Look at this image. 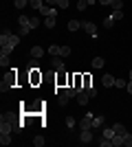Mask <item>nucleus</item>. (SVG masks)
Wrapping results in <instances>:
<instances>
[{
	"label": "nucleus",
	"instance_id": "412c9836",
	"mask_svg": "<svg viewBox=\"0 0 132 147\" xmlns=\"http://www.w3.org/2000/svg\"><path fill=\"white\" fill-rule=\"evenodd\" d=\"M104 26H106V29H112V26H114V18H112V16L104 18Z\"/></svg>",
	"mask_w": 132,
	"mask_h": 147
},
{
	"label": "nucleus",
	"instance_id": "6ab92c4d",
	"mask_svg": "<svg viewBox=\"0 0 132 147\" xmlns=\"http://www.w3.org/2000/svg\"><path fill=\"white\" fill-rule=\"evenodd\" d=\"M114 134H117V132H114V127H104V136H106V138H110V141H112Z\"/></svg>",
	"mask_w": 132,
	"mask_h": 147
},
{
	"label": "nucleus",
	"instance_id": "f257e3e1",
	"mask_svg": "<svg viewBox=\"0 0 132 147\" xmlns=\"http://www.w3.org/2000/svg\"><path fill=\"white\" fill-rule=\"evenodd\" d=\"M13 129H16V127H13V123L2 114V117H0V134H11Z\"/></svg>",
	"mask_w": 132,
	"mask_h": 147
},
{
	"label": "nucleus",
	"instance_id": "72a5a7b5",
	"mask_svg": "<svg viewBox=\"0 0 132 147\" xmlns=\"http://www.w3.org/2000/svg\"><path fill=\"white\" fill-rule=\"evenodd\" d=\"M0 66H2V68L9 66V57H7V55H0Z\"/></svg>",
	"mask_w": 132,
	"mask_h": 147
},
{
	"label": "nucleus",
	"instance_id": "c85d7f7f",
	"mask_svg": "<svg viewBox=\"0 0 132 147\" xmlns=\"http://www.w3.org/2000/svg\"><path fill=\"white\" fill-rule=\"evenodd\" d=\"M13 5L18 7V9H24V7L29 5V0H13Z\"/></svg>",
	"mask_w": 132,
	"mask_h": 147
},
{
	"label": "nucleus",
	"instance_id": "aec40b11",
	"mask_svg": "<svg viewBox=\"0 0 132 147\" xmlns=\"http://www.w3.org/2000/svg\"><path fill=\"white\" fill-rule=\"evenodd\" d=\"M112 127H114V132H117V134H121V136L126 134V125H123V123H114Z\"/></svg>",
	"mask_w": 132,
	"mask_h": 147
},
{
	"label": "nucleus",
	"instance_id": "423d86ee",
	"mask_svg": "<svg viewBox=\"0 0 132 147\" xmlns=\"http://www.w3.org/2000/svg\"><path fill=\"white\" fill-rule=\"evenodd\" d=\"M79 129H93V117H84L82 121H79Z\"/></svg>",
	"mask_w": 132,
	"mask_h": 147
},
{
	"label": "nucleus",
	"instance_id": "a878e982",
	"mask_svg": "<svg viewBox=\"0 0 132 147\" xmlns=\"http://www.w3.org/2000/svg\"><path fill=\"white\" fill-rule=\"evenodd\" d=\"M110 16H112V18H114V22H119V20H123V11H121V9H117V11H112V13H110Z\"/></svg>",
	"mask_w": 132,
	"mask_h": 147
},
{
	"label": "nucleus",
	"instance_id": "c756f323",
	"mask_svg": "<svg viewBox=\"0 0 132 147\" xmlns=\"http://www.w3.org/2000/svg\"><path fill=\"white\" fill-rule=\"evenodd\" d=\"M123 145H128V147H132V134H123Z\"/></svg>",
	"mask_w": 132,
	"mask_h": 147
},
{
	"label": "nucleus",
	"instance_id": "79ce46f5",
	"mask_svg": "<svg viewBox=\"0 0 132 147\" xmlns=\"http://www.w3.org/2000/svg\"><path fill=\"white\" fill-rule=\"evenodd\" d=\"M99 5H110V0H97Z\"/></svg>",
	"mask_w": 132,
	"mask_h": 147
},
{
	"label": "nucleus",
	"instance_id": "37998d69",
	"mask_svg": "<svg viewBox=\"0 0 132 147\" xmlns=\"http://www.w3.org/2000/svg\"><path fill=\"white\" fill-rule=\"evenodd\" d=\"M130 81H132V70H130Z\"/></svg>",
	"mask_w": 132,
	"mask_h": 147
},
{
	"label": "nucleus",
	"instance_id": "7c9ffc66",
	"mask_svg": "<svg viewBox=\"0 0 132 147\" xmlns=\"http://www.w3.org/2000/svg\"><path fill=\"white\" fill-rule=\"evenodd\" d=\"M29 5H31L33 9H40V7L44 5V0H29Z\"/></svg>",
	"mask_w": 132,
	"mask_h": 147
},
{
	"label": "nucleus",
	"instance_id": "5701e85b",
	"mask_svg": "<svg viewBox=\"0 0 132 147\" xmlns=\"http://www.w3.org/2000/svg\"><path fill=\"white\" fill-rule=\"evenodd\" d=\"M119 145H123V136H121V134H114V138H112V147H119Z\"/></svg>",
	"mask_w": 132,
	"mask_h": 147
},
{
	"label": "nucleus",
	"instance_id": "9b49d317",
	"mask_svg": "<svg viewBox=\"0 0 132 147\" xmlns=\"http://www.w3.org/2000/svg\"><path fill=\"white\" fill-rule=\"evenodd\" d=\"M68 92H66V90H62V92H60V94H57V103H60V105H66V103H68Z\"/></svg>",
	"mask_w": 132,
	"mask_h": 147
},
{
	"label": "nucleus",
	"instance_id": "1a4fd4ad",
	"mask_svg": "<svg viewBox=\"0 0 132 147\" xmlns=\"http://www.w3.org/2000/svg\"><path fill=\"white\" fill-rule=\"evenodd\" d=\"M114 81H117V79H114L112 75H104V77H101V84H104L106 88H112V86H114Z\"/></svg>",
	"mask_w": 132,
	"mask_h": 147
},
{
	"label": "nucleus",
	"instance_id": "6e6552de",
	"mask_svg": "<svg viewBox=\"0 0 132 147\" xmlns=\"http://www.w3.org/2000/svg\"><path fill=\"white\" fill-rule=\"evenodd\" d=\"M11 35H13L11 31H9V29H5V31H2V33H0V44H2V46H5V44H9V40H11Z\"/></svg>",
	"mask_w": 132,
	"mask_h": 147
},
{
	"label": "nucleus",
	"instance_id": "b1692460",
	"mask_svg": "<svg viewBox=\"0 0 132 147\" xmlns=\"http://www.w3.org/2000/svg\"><path fill=\"white\" fill-rule=\"evenodd\" d=\"M110 7H112L114 11H117V9H123V0H110Z\"/></svg>",
	"mask_w": 132,
	"mask_h": 147
},
{
	"label": "nucleus",
	"instance_id": "a19ab883",
	"mask_svg": "<svg viewBox=\"0 0 132 147\" xmlns=\"http://www.w3.org/2000/svg\"><path fill=\"white\" fill-rule=\"evenodd\" d=\"M126 88H128V92L132 94V81H128V86H126Z\"/></svg>",
	"mask_w": 132,
	"mask_h": 147
},
{
	"label": "nucleus",
	"instance_id": "4c0bfd02",
	"mask_svg": "<svg viewBox=\"0 0 132 147\" xmlns=\"http://www.w3.org/2000/svg\"><path fill=\"white\" fill-rule=\"evenodd\" d=\"M114 86H117V88H126L128 81H126V79H117V81H114Z\"/></svg>",
	"mask_w": 132,
	"mask_h": 147
},
{
	"label": "nucleus",
	"instance_id": "a211bd4d",
	"mask_svg": "<svg viewBox=\"0 0 132 147\" xmlns=\"http://www.w3.org/2000/svg\"><path fill=\"white\" fill-rule=\"evenodd\" d=\"M104 57H93V68H104Z\"/></svg>",
	"mask_w": 132,
	"mask_h": 147
},
{
	"label": "nucleus",
	"instance_id": "bb28decb",
	"mask_svg": "<svg viewBox=\"0 0 132 147\" xmlns=\"http://www.w3.org/2000/svg\"><path fill=\"white\" fill-rule=\"evenodd\" d=\"M44 143H46V141H44V136H35V138H33V145H35V147H42Z\"/></svg>",
	"mask_w": 132,
	"mask_h": 147
},
{
	"label": "nucleus",
	"instance_id": "4468645a",
	"mask_svg": "<svg viewBox=\"0 0 132 147\" xmlns=\"http://www.w3.org/2000/svg\"><path fill=\"white\" fill-rule=\"evenodd\" d=\"M104 123H106V119H104V114H97V117L93 119V129H95V127H101Z\"/></svg>",
	"mask_w": 132,
	"mask_h": 147
},
{
	"label": "nucleus",
	"instance_id": "f03ea898",
	"mask_svg": "<svg viewBox=\"0 0 132 147\" xmlns=\"http://www.w3.org/2000/svg\"><path fill=\"white\" fill-rule=\"evenodd\" d=\"M18 24H20V29H22V35H29V31H33L31 29V22H29L26 16H20V18H18Z\"/></svg>",
	"mask_w": 132,
	"mask_h": 147
},
{
	"label": "nucleus",
	"instance_id": "c9c22d12",
	"mask_svg": "<svg viewBox=\"0 0 132 147\" xmlns=\"http://www.w3.org/2000/svg\"><path fill=\"white\" fill-rule=\"evenodd\" d=\"M29 22H31V29H38L40 26V18H29Z\"/></svg>",
	"mask_w": 132,
	"mask_h": 147
},
{
	"label": "nucleus",
	"instance_id": "ddd939ff",
	"mask_svg": "<svg viewBox=\"0 0 132 147\" xmlns=\"http://www.w3.org/2000/svg\"><path fill=\"white\" fill-rule=\"evenodd\" d=\"M42 55H44V49H42V46H33V49H31V57H33V59H40Z\"/></svg>",
	"mask_w": 132,
	"mask_h": 147
},
{
	"label": "nucleus",
	"instance_id": "9d476101",
	"mask_svg": "<svg viewBox=\"0 0 132 147\" xmlns=\"http://www.w3.org/2000/svg\"><path fill=\"white\" fill-rule=\"evenodd\" d=\"M79 29H82V22H79V20H68V31L70 33H77Z\"/></svg>",
	"mask_w": 132,
	"mask_h": 147
},
{
	"label": "nucleus",
	"instance_id": "2f4dec72",
	"mask_svg": "<svg viewBox=\"0 0 132 147\" xmlns=\"http://www.w3.org/2000/svg\"><path fill=\"white\" fill-rule=\"evenodd\" d=\"M70 55V46H66V44H64L62 46V53H60V57H68Z\"/></svg>",
	"mask_w": 132,
	"mask_h": 147
},
{
	"label": "nucleus",
	"instance_id": "2eb2a0df",
	"mask_svg": "<svg viewBox=\"0 0 132 147\" xmlns=\"http://www.w3.org/2000/svg\"><path fill=\"white\" fill-rule=\"evenodd\" d=\"M11 134H0V145L2 147H7V145H11Z\"/></svg>",
	"mask_w": 132,
	"mask_h": 147
},
{
	"label": "nucleus",
	"instance_id": "58836bf2",
	"mask_svg": "<svg viewBox=\"0 0 132 147\" xmlns=\"http://www.w3.org/2000/svg\"><path fill=\"white\" fill-rule=\"evenodd\" d=\"M66 127H75V119L73 117H66Z\"/></svg>",
	"mask_w": 132,
	"mask_h": 147
},
{
	"label": "nucleus",
	"instance_id": "cd10ccee",
	"mask_svg": "<svg viewBox=\"0 0 132 147\" xmlns=\"http://www.w3.org/2000/svg\"><path fill=\"white\" fill-rule=\"evenodd\" d=\"M11 53H13V49L9 46V44H7V46H2V51H0V55H7V57L11 55Z\"/></svg>",
	"mask_w": 132,
	"mask_h": 147
},
{
	"label": "nucleus",
	"instance_id": "ea45409f",
	"mask_svg": "<svg viewBox=\"0 0 132 147\" xmlns=\"http://www.w3.org/2000/svg\"><path fill=\"white\" fill-rule=\"evenodd\" d=\"M46 5H51V7H57V0H44Z\"/></svg>",
	"mask_w": 132,
	"mask_h": 147
},
{
	"label": "nucleus",
	"instance_id": "f704fd0d",
	"mask_svg": "<svg viewBox=\"0 0 132 147\" xmlns=\"http://www.w3.org/2000/svg\"><path fill=\"white\" fill-rule=\"evenodd\" d=\"M99 145H101V147H110V145H112V141H110V138H106V136H104V138H101V141H99Z\"/></svg>",
	"mask_w": 132,
	"mask_h": 147
},
{
	"label": "nucleus",
	"instance_id": "39448f33",
	"mask_svg": "<svg viewBox=\"0 0 132 147\" xmlns=\"http://www.w3.org/2000/svg\"><path fill=\"white\" fill-rule=\"evenodd\" d=\"M38 11L42 13V16H46V18H49V16H57V7H46V5H42Z\"/></svg>",
	"mask_w": 132,
	"mask_h": 147
},
{
	"label": "nucleus",
	"instance_id": "20e7f679",
	"mask_svg": "<svg viewBox=\"0 0 132 147\" xmlns=\"http://www.w3.org/2000/svg\"><path fill=\"white\" fill-rule=\"evenodd\" d=\"M82 29L86 31L88 35L97 37V26H95V22H90V20H86V22H82Z\"/></svg>",
	"mask_w": 132,
	"mask_h": 147
},
{
	"label": "nucleus",
	"instance_id": "4be33fe9",
	"mask_svg": "<svg viewBox=\"0 0 132 147\" xmlns=\"http://www.w3.org/2000/svg\"><path fill=\"white\" fill-rule=\"evenodd\" d=\"M18 44H20V35H11V40H9V46H11V49H16ZM5 46H7V44H5Z\"/></svg>",
	"mask_w": 132,
	"mask_h": 147
},
{
	"label": "nucleus",
	"instance_id": "f8f14e48",
	"mask_svg": "<svg viewBox=\"0 0 132 147\" xmlns=\"http://www.w3.org/2000/svg\"><path fill=\"white\" fill-rule=\"evenodd\" d=\"M51 64H53V68H55V70H64V61H62V57H60V55L53 57V61H51Z\"/></svg>",
	"mask_w": 132,
	"mask_h": 147
},
{
	"label": "nucleus",
	"instance_id": "393cba45",
	"mask_svg": "<svg viewBox=\"0 0 132 147\" xmlns=\"http://www.w3.org/2000/svg\"><path fill=\"white\" fill-rule=\"evenodd\" d=\"M33 73H31V81L33 84H38V81H42V75H38V70H35V68H31Z\"/></svg>",
	"mask_w": 132,
	"mask_h": 147
},
{
	"label": "nucleus",
	"instance_id": "0eeeda50",
	"mask_svg": "<svg viewBox=\"0 0 132 147\" xmlns=\"http://www.w3.org/2000/svg\"><path fill=\"white\" fill-rule=\"evenodd\" d=\"M88 101H90V94H88L86 90H82L79 94H77V103H79V105H86Z\"/></svg>",
	"mask_w": 132,
	"mask_h": 147
},
{
	"label": "nucleus",
	"instance_id": "e433bc0d",
	"mask_svg": "<svg viewBox=\"0 0 132 147\" xmlns=\"http://www.w3.org/2000/svg\"><path fill=\"white\" fill-rule=\"evenodd\" d=\"M68 0H57V7H60V9H68Z\"/></svg>",
	"mask_w": 132,
	"mask_h": 147
},
{
	"label": "nucleus",
	"instance_id": "473e14b6",
	"mask_svg": "<svg viewBox=\"0 0 132 147\" xmlns=\"http://www.w3.org/2000/svg\"><path fill=\"white\" fill-rule=\"evenodd\" d=\"M86 92L90 94V99H95V97H97V88H95V86H88V88H86Z\"/></svg>",
	"mask_w": 132,
	"mask_h": 147
},
{
	"label": "nucleus",
	"instance_id": "7ed1b4c3",
	"mask_svg": "<svg viewBox=\"0 0 132 147\" xmlns=\"http://www.w3.org/2000/svg\"><path fill=\"white\" fill-rule=\"evenodd\" d=\"M95 138H93V129H82L79 132V143L82 145H88V143H93Z\"/></svg>",
	"mask_w": 132,
	"mask_h": 147
},
{
	"label": "nucleus",
	"instance_id": "dca6fc26",
	"mask_svg": "<svg viewBox=\"0 0 132 147\" xmlns=\"http://www.w3.org/2000/svg\"><path fill=\"white\" fill-rule=\"evenodd\" d=\"M44 26L46 29H55V16H49V18L44 20Z\"/></svg>",
	"mask_w": 132,
	"mask_h": 147
},
{
	"label": "nucleus",
	"instance_id": "f3484780",
	"mask_svg": "<svg viewBox=\"0 0 132 147\" xmlns=\"http://www.w3.org/2000/svg\"><path fill=\"white\" fill-rule=\"evenodd\" d=\"M49 53H51L53 57L60 55V53H62V46H57V44H51V46H49Z\"/></svg>",
	"mask_w": 132,
	"mask_h": 147
}]
</instances>
